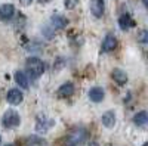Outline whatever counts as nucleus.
Segmentation results:
<instances>
[{"instance_id": "1", "label": "nucleus", "mask_w": 148, "mask_h": 146, "mask_svg": "<svg viewBox=\"0 0 148 146\" xmlns=\"http://www.w3.org/2000/svg\"><path fill=\"white\" fill-rule=\"evenodd\" d=\"M25 65H27V69H28V74L31 77H34V78L40 77L45 72V64H43V60L39 59V58H34V56L28 58Z\"/></svg>"}, {"instance_id": "2", "label": "nucleus", "mask_w": 148, "mask_h": 146, "mask_svg": "<svg viewBox=\"0 0 148 146\" xmlns=\"http://www.w3.org/2000/svg\"><path fill=\"white\" fill-rule=\"evenodd\" d=\"M2 123L6 128H15L21 124V117L15 109H8V111L3 114Z\"/></svg>"}, {"instance_id": "3", "label": "nucleus", "mask_w": 148, "mask_h": 146, "mask_svg": "<svg viewBox=\"0 0 148 146\" xmlns=\"http://www.w3.org/2000/svg\"><path fill=\"white\" fill-rule=\"evenodd\" d=\"M6 99L10 105H19L22 101H24V94L21 90L18 89H10L8 92V96H6Z\"/></svg>"}, {"instance_id": "4", "label": "nucleus", "mask_w": 148, "mask_h": 146, "mask_svg": "<svg viewBox=\"0 0 148 146\" xmlns=\"http://www.w3.org/2000/svg\"><path fill=\"white\" fill-rule=\"evenodd\" d=\"M90 10H92L93 16L101 18L104 15V10H105V2L104 0H92L90 2Z\"/></svg>"}, {"instance_id": "5", "label": "nucleus", "mask_w": 148, "mask_h": 146, "mask_svg": "<svg viewBox=\"0 0 148 146\" xmlns=\"http://www.w3.org/2000/svg\"><path fill=\"white\" fill-rule=\"evenodd\" d=\"M117 47V39L113 34H107L102 41V52H113Z\"/></svg>"}, {"instance_id": "6", "label": "nucleus", "mask_w": 148, "mask_h": 146, "mask_svg": "<svg viewBox=\"0 0 148 146\" xmlns=\"http://www.w3.org/2000/svg\"><path fill=\"white\" fill-rule=\"evenodd\" d=\"M104 96H105V93H104V89H101V87H92L89 90V99L95 103L102 102Z\"/></svg>"}, {"instance_id": "7", "label": "nucleus", "mask_w": 148, "mask_h": 146, "mask_svg": "<svg viewBox=\"0 0 148 146\" xmlns=\"http://www.w3.org/2000/svg\"><path fill=\"white\" fill-rule=\"evenodd\" d=\"M14 14H15V7L12 5H9V3H6V5H3L2 7H0V18H2L3 21H9L12 16H14Z\"/></svg>"}, {"instance_id": "8", "label": "nucleus", "mask_w": 148, "mask_h": 146, "mask_svg": "<svg viewBox=\"0 0 148 146\" xmlns=\"http://www.w3.org/2000/svg\"><path fill=\"white\" fill-rule=\"evenodd\" d=\"M116 121H117V118H116V114H114L113 111H107V112L102 115V124H104L107 128H113V127L116 126Z\"/></svg>"}, {"instance_id": "9", "label": "nucleus", "mask_w": 148, "mask_h": 146, "mask_svg": "<svg viewBox=\"0 0 148 146\" xmlns=\"http://www.w3.org/2000/svg\"><path fill=\"white\" fill-rule=\"evenodd\" d=\"M111 75H113L114 81L117 84H120V86H123V84L127 83V74L125 71H121V69H114L113 72H111Z\"/></svg>"}, {"instance_id": "10", "label": "nucleus", "mask_w": 148, "mask_h": 146, "mask_svg": "<svg viewBox=\"0 0 148 146\" xmlns=\"http://www.w3.org/2000/svg\"><path fill=\"white\" fill-rule=\"evenodd\" d=\"M119 25H120L121 30H129V28H132V27L135 25V22H133V19L130 18V15L125 14V15H121V16L119 18Z\"/></svg>"}, {"instance_id": "11", "label": "nucleus", "mask_w": 148, "mask_h": 146, "mask_svg": "<svg viewBox=\"0 0 148 146\" xmlns=\"http://www.w3.org/2000/svg\"><path fill=\"white\" fill-rule=\"evenodd\" d=\"M73 93H74V86H73L71 83H65V84H62V86L58 89V94L61 97H68Z\"/></svg>"}, {"instance_id": "12", "label": "nucleus", "mask_w": 148, "mask_h": 146, "mask_svg": "<svg viewBox=\"0 0 148 146\" xmlns=\"http://www.w3.org/2000/svg\"><path fill=\"white\" fill-rule=\"evenodd\" d=\"M15 81L19 84V87L21 89H28V78H27V75L24 74L22 71H16L15 72Z\"/></svg>"}, {"instance_id": "13", "label": "nucleus", "mask_w": 148, "mask_h": 146, "mask_svg": "<svg viewBox=\"0 0 148 146\" xmlns=\"http://www.w3.org/2000/svg\"><path fill=\"white\" fill-rule=\"evenodd\" d=\"M53 124V121L52 120H49V121H46V118L43 117V121L39 118L37 120V126H36V128H37V131H40V133H45V131H47L49 128H51V126Z\"/></svg>"}, {"instance_id": "14", "label": "nucleus", "mask_w": 148, "mask_h": 146, "mask_svg": "<svg viewBox=\"0 0 148 146\" xmlns=\"http://www.w3.org/2000/svg\"><path fill=\"white\" fill-rule=\"evenodd\" d=\"M133 123L136 124V126H139V127H145L147 126V112L145 111L136 112V114H135V117H133Z\"/></svg>"}, {"instance_id": "15", "label": "nucleus", "mask_w": 148, "mask_h": 146, "mask_svg": "<svg viewBox=\"0 0 148 146\" xmlns=\"http://www.w3.org/2000/svg\"><path fill=\"white\" fill-rule=\"evenodd\" d=\"M67 24H68V21H67L64 16H61V15L52 16V27H53V28H64Z\"/></svg>"}, {"instance_id": "16", "label": "nucleus", "mask_w": 148, "mask_h": 146, "mask_svg": "<svg viewBox=\"0 0 148 146\" xmlns=\"http://www.w3.org/2000/svg\"><path fill=\"white\" fill-rule=\"evenodd\" d=\"M27 145L28 146H34V145H45V140H40L39 137L36 136H30L28 140H27Z\"/></svg>"}, {"instance_id": "17", "label": "nucleus", "mask_w": 148, "mask_h": 146, "mask_svg": "<svg viewBox=\"0 0 148 146\" xmlns=\"http://www.w3.org/2000/svg\"><path fill=\"white\" fill-rule=\"evenodd\" d=\"M64 5L67 9H74L79 5V0H64Z\"/></svg>"}, {"instance_id": "18", "label": "nucleus", "mask_w": 148, "mask_h": 146, "mask_svg": "<svg viewBox=\"0 0 148 146\" xmlns=\"http://www.w3.org/2000/svg\"><path fill=\"white\" fill-rule=\"evenodd\" d=\"M139 41L142 43V44H147V41H148V39H147V31L144 30V31H141V34H139Z\"/></svg>"}, {"instance_id": "19", "label": "nucleus", "mask_w": 148, "mask_h": 146, "mask_svg": "<svg viewBox=\"0 0 148 146\" xmlns=\"http://www.w3.org/2000/svg\"><path fill=\"white\" fill-rule=\"evenodd\" d=\"M31 2H33V0H21V3H22L24 6H28V5H31Z\"/></svg>"}, {"instance_id": "20", "label": "nucleus", "mask_w": 148, "mask_h": 146, "mask_svg": "<svg viewBox=\"0 0 148 146\" xmlns=\"http://www.w3.org/2000/svg\"><path fill=\"white\" fill-rule=\"evenodd\" d=\"M39 2H40V3H47L49 0H39Z\"/></svg>"}, {"instance_id": "21", "label": "nucleus", "mask_w": 148, "mask_h": 146, "mask_svg": "<svg viewBox=\"0 0 148 146\" xmlns=\"http://www.w3.org/2000/svg\"><path fill=\"white\" fill-rule=\"evenodd\" d=\"M0 143H2V136H0Z\"/></svg>"}, {"instance_id": "22", "label": "nucleus", "mask_w": 148, "mask_h": 146, "mask_svg": "<svg viewBox=\"0 0 148 146\" xmlns=\"http://www.w3.org/2000/svg\"><path fill=\"white\" fill-rule=\"evenodd\" d=\"M6 146H14V145H6Z\"/></svg>"}, {"instance_id": "23", "label": "nucleus", "mask_w": 148, "mask_h": 146, "mask_svg": "<svg viewBox=\"0 0 148 146\" xmlns=\"http://www.w3.org/2000/svg\"><path fill=\"white\" fill-rule=\"evenodd\" d=\"M144 146H147V143H145V145H144Z\"/></svg>"}]
</instances>
